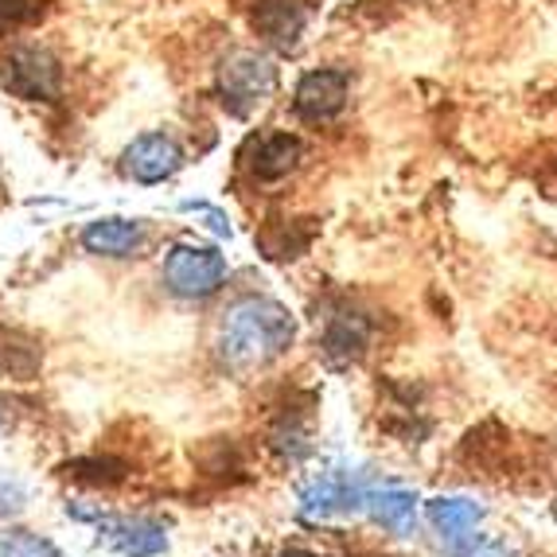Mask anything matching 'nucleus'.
<instances>
[{"label": "nucleus", "instance_id": "nucleus-1", "mask_svg": "<svg viewBox=\"0 0 557 557\" xmlns=\"http://www.w3.org/2000/svg\"><path fill=\"white\" fill-rule=\"evenodd\" d=\"M293 335H297V324H293L285 305L265 297H250V300H238L223 317L219 355H223L226 367H234V371H253V367H265V362L281 359L293 347Z\"/></svg>", "mask_w": 557, "mask_h": 557}, {"label": "nucleus", "instance_id": "nucleus-2", "mask_svg": "<svg viewBox=\"0 0 557 557\" xmlns=\"http://www.w3.org/2000/svg\"><path fill=\"white\" fill-rule=\"evenodd\" d=\"M273 86H277V66L258 51H234L219 66V98L238 117L258 110L273 94Z\"/></svg>", "mask_w": 557, "mask_h": 557}, {"label": "nucleus", "instance_id": "nucleus-3", "mask_svg": "<svg viewBox=\"0 0 557 557\" xmlns=\"http://www.w3.org/2000/svg\"><path fill=\"white\" fill-rule=\"evenodd\" d=\"M160 277L176 297H211L226 281V258L211 246H172Z\"/></svg>", "mask_w": 557, "mask_h": 557}, {"label": "nucleus", "instance_id": "nucleus-4", "mask_svg": "<svg viewBox=\"0 0 557 557\" xmlns=\"http://www.w3.org/2000/svg\"><path fill=\"white\" fill-rule=\"evenodd\" d=\"M4 86L28 102H51L59 94V63L44 47H16L4 59Z\"/></svg>", "mask_w": 557, "mask_h": 557}, {"label": "nucleus", "instance_id": "nucleus-5", "mask_svg": "<svg viewBox=\"0 0 557 557\" xmlns=\"http://www.w3.org/2000/svg\"><path fill=\"white\" fill-rule=\"evenodd\" d=\"M184 164V152L172 137L164 133H149V137H137L125 149V172H129L137 184H160L168 180L176 168Z\"/></svg>", "mask_w": 557, "mask_h": 557}, {"label": "nucleus", "instance_id": "nucleus-6", "mask_svg": "<svg viewBox=\"0 0 557 557\" xmlns=\"http://www.w3.org/2000/svg\"><path fill=\"white\" fill-rule=\"evenodd\" d=\"M293 106L305 121L335 117L347 106V75L344 71H312V75L300 78Z\"/></svg>", "mask_w": 557, "mask_h": 557}, {"label": "nucleus", "instance_id": "nucleus-7", "mask_svg": "<svg viewBox=\"0 0 557 557\" xmlns=\"http://www.w3.org/2000/svg\"><path fill=\"white\" fill-rule=\"evenodd\" d=\"M359 503L362 487L351 472H327L305 492V515L308 519H327L335 511H355Z\"/></svg>", "mask_w": 557, "mask_h": 557}, {"label": "nucleus", "instance_id": "nucleus-8", "mask_svg": "<svg viewBox=\"0 0 557 557\" xmlns=\"http://www.w3.org/2000/svg\"><path fill=\"white\" fill-rule=\"evenodd\" d=\"M140 242H145V226L133 219H98L83 234L86 250L102 258H129L133 250H140Z\"/></svg>", "mask_w": 557, "mask_h": 557}, {"label": "nucleus", "instance_id": "nucleus-9", "mask_svg": "<svg viewBox=\"0 0 557 557\" xmlns=\"http://www.w3.org/2000/svg\"><path fill=\"white\" fill-rule=\"evenodd\" d=\"M367 339H371V324L359 317V312H335V317H327V327H324V355L332 362H351L362 355V347H367Z\"/></svg>", "mask_w": 557, "mask_h": 557}, {"label": "nucleus", "instance_id": "nucleus-10", "mask_svg": "<svg viewBox=\"0 0 557 557\" xmlns=\"http://www.w3.org/2000/svg\"><path fill=\"white\" fill-rule=\"evenodd\" d=\"M253 24L261 28V36L277 47H297L300 32H305V9L297 0H261L253 12Z\"/></svg>", "mask_w": 557, "mask_h": 557}, {"label": "nucleus", "instance_id": "nucleus-11", "mask_svg": "<svg viewBox=\"0 0 557 557\" xmlns=\"http://www.w3.org/2000/svg\"><path fill=\"white\" fill-rule=\"evenodd\" d=\"M300 157H305V149H300L297 137H288V133H270V137L258 140V152H253V176L281 180L300 164Z\"/></svg>", "mask_w": 557, "mask_h": 557}, {"label": "nucleus", "instance_id": "nucleus-12", "mask_svg": "<svg viewBox=\"0 0 557 557\" xmlns=\"http://www.w3.org/2000/svg\"><path fill=\"white\" fill-rule=\"evenodd\" d=\"M429 522H433L448 542H456V539H465L468 530L480 527L483 507L472 499H433L429 503Z\"/></svg>", "mask_w": 557, "mask_h": 557}, {"label": "nucleus", "instance_id": "nucleus-13", "mask_svg": "<svg viewBox=\"0 0 557 557\" xmlns=\"http://www.w3.org/2000/svg\"><path fill=\"white\" fill-rule=\"evenodd\" d=\"M367 507H371V519L379 522V527L394 530V534H406V530L413 527L418 495L406 492V487H386V492L371 495V499H367Z\"/></svg>", "mask_w": 557, "mask_h": 557}, {"label": "nucleus", "instance_id": "nucleus-14", "mask_svg": "<svg viewBox=\"0 0 557 557\" xmlns=\"http://www.w3.org/2000/svg\"><path fill=\"white\" fill-rule=\"evenodd\" d=\"M110 542L121 549V554L129 557H152L164 549V534H160V527H152V522H140V519H121L113 522L110 530Z\"/></svg>", "mask_w": 557, "mask_h": 557}, {"label": "nucleus", "instance_id": "nucleus-15", "mask_svg": "<svg viewBox=\"0 0 557 557\" xmlns=\"http://www.w3.org/2000/svg\"><path fill=\"white\" fill-rule=\"evenodd\" d=\"M39 12H44L39 0H0V32L20 28V24H32Z\"/></svg>", "mask_w": 557, "mask_h": 557}, {"label": "nucleus", "instance_id": "nucleus-16", "mask_svg": "<svg viewBox=\"0 0 557 557\" xmlns=\"http://www.w3.org/2000/svg\"><path fill=\"white\" fill-rule=\"evenodd\" d=\"M0 557H51L44 542L28 539V534H4L0 539Z\"/></svg>", "mask_w": 557, "mask_h": 557}, {"label": "nucleus", "instance_id": "nucleus-17", "mask_svg": "<svg viewBox=\"0 0 557 557\" xmlns=\"http://www.w3.org/2000/svg\"><path fill=\"white\" fill-rule=\"evenodd\" d=\"M465 557H507V549H503L499 542H480V546H472Z\"/></svg>", "mask_w": 557, "mask_h": 557}, {"label": "nucleus", "instance_id": "nucleus-18", "mask_svg": "<svg viewBox=\"0 0 557 557\" xmlns=\"http://www.w3.org/2000/svg\"><path fill=\"white\" fill-rule=\"evenodd\" d=\"M285 557H317V554H305V549H288Z\"/></svg>", "mask_w": 557, "mask_h": 557}]
</instances>
